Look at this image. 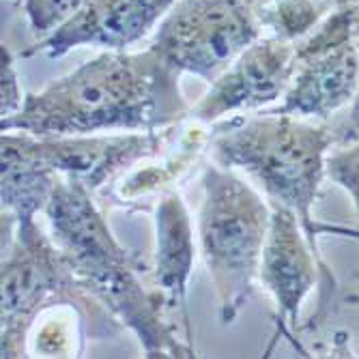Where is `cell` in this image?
<instances>
[{"label":"cell","instance_id":"obj_14","mask_svg":"<svg viewBox=\"0 0 359 359\" xmlns=\"http://www.w3.org/2000/svg\"><path fill=\"white\" fill-rule=\"evenodd\" d=\"M201 125H205V123H201ZM201 125L189 127L179 140V149L175 147V151L170 155H166L161 164L138 168L127 179H123L118 185V196L123 198V203H134V201L147 198V196L161 194L170 183L181 179V175L194 164L196 157L201 155V151L205 147H209L211 129L207 132V129Z\"/></svg>","mask_w":359,"mask_h":359},{"label":"cell","instance_id":"obj_11","mask_svg":"<svg viewBox=\"0 0 359 359\" xmlns=\"http://www.w3.org/2000/svg\"><path fill=\"white\" fill-rule=\"evenodd\" d=\"M175 3L177 0H86L67 22L28 48L24 56L46 54L58 58L86 46L127 50L153 32Z\"/></svg>","mask_w":359,"mask_h":359},{"label":"cell","instance_id":"obj_5","mask_svg":"<svg viewBox=\"0 0 359 359\" xmlns=\"http://www.w3.org/2000/svg\"><path fill=\"white\" fill-rule=\"evenodd\" d=\"M269 224V201L235 170L215 161L203 168L198 241L224 325L254 297Z\"/></svg>","mask_w":359,"mask_h":359},{"label":"cell","instance_id":"obj_8","mask_svg":"<svg viewBox=\"0 0 359 359\" xmlns=\"http://www.w3.org/2000/svg\"><path fill=\"white\" fill-rule=\"evenodd\" d=\"M297 69V46L260 35L222 72L203 100L189 110L191 121L213 125L241 112L260 110L282 100Z\"/></svg>","mask_w":359,"mask_h":359},{"label":"cell","instance_id":"obj_10","mask_svg":"<svg viewBox=\"0 0 359 359\" xmlns=\"http://www.w3.org/2000/svg\"><path fill=\"white\" fill-rule=\"evenodd\" d=\"M179 125L157 132L32 136V144L60 179L80 183L88 191H97L140 161L157 157L177 136Z\"/></svg>","mask_w":359,"mask_h":359},{"label":"cell","instance_id":"obj_23","mask_svg":"<svg viewBox=\"0 0 359 359\" xmlns=\"http://www.w3.org/2000/svg\"><path fill=\"white\" fill-rule=\"evenodd\" d=\"M359 3V0H334V9H351Z\"/></svg>","mask_w":359,"mask_h":359},{"label":"cell","instance_id":"obj_12","mask_svg":"<svg viewBox=\"0 0 359 359\" xmlns=\"http://www.w3.org/2000/svg\"><path fill=\"white\" fill-rule=\"evenodd\" d=\"M155 254H153V290L166 312L181 316L187 340L191 338L187 316V286L196 260V241L189 211L177 191L159 196L155 207Z\"/></svg>","mask_w":359,"mask_h":359},{"label":"cell","instance_id":"obj_15","mask_svg":"<svg viewBox=\"0 0 359 359\" xmlns=\"http://www.w3.org/2000/svg\"><path fill=\"white\" fill-rule=\"evenodd\" d=\"M334 11V0H258L256 15L267 35L297 43Z\"/></svg>","mask_w":359,"mask_h":359},{"label":"cell","instance_id":"obj_22","mask_svg":"<svg viewBox=\"0 0 359 359\" xmlns=\"http://www.w3.org/2000/svg\"><path fill=\"white\" fill-rule=\"evenodd\" d=\"M355 282H357V286H355V290L351 292V295L346 297V302H348V304L359 306V271H357V276H355Z\"/></svg>","mask_w":359,"mask_h":359},{"label":"cell","instance_id":"obj_16","mask_svg":"<svg viewBox=\"0 0 359 359\" xmlns=\"http://www.w3.org/2000/svg\"><path fill=\"white\" fill-rule=\"evenodd\" d=\"M76 336L88 338L80 314L72 308H56V318L43 320L35 334V351L41 357H78L82 344Z\"/></svg>","mask_w":359,"mask_h":359},{"label":"cell","instance_id":"obj_6","mask_svg":"<svg viewBox=\"0 0 359 359\" xmlns=\"http://www.w3.org/2000/svg\"><path fill=\"white\" fill-rule=\"evenodd\" d=\"M260 35L254 0H177L149 48L177 72L211 84Z\"/></svg>","mask_w":359,"mask_h":359},{"label":"cell","instance_id":"obj_13","mask_svg":"<svg viewBox=\"0 0 359 359\" xmlns=\"http://www.w3.org/2000/svg\"><path fill=\"white\" fill-rule=\"evenodd\" d=\"M60 177L35 151L32 136L3 132L0 138V203L11 226H30L46 211Z\"/></svg>","mask_w":359,"mask_h":359},{"label":"cell","instance_id":"obj_9","mask_svg":"<svg viewBox=\"0 0 359 359\" xmlns=\"http://www.w3.org/2000/svg\"><path fill=\"white\" fill-rule=\"evenodd\" d=\"M269 205L271 224L260 258L258 280L273 299L276 340L282 336L302 355H308L302 342L295 340V332H302V306L314 286H318L320 265L299 217L278 203Z\"/></svg>","mask_w":359,"mask_h":359},{"label":"cell","instance_id":"obj_7","mask_svg":"<svg viewBox=\"0 0 359 359\" xmlns=\"http://www.w3.org/2000/svg\"><path fill=\"white\" fill-rule=\"evenodd\" d=\"M295 46V76L273 110L327 121L353 104L359 90V48L353 39L351 9H334Z\"/></svg>","mask_w":359,"mask_h":359},{"label":"cell","instance_id":"obj_19","mask_svg":"<svg viewBox=\"0 0 359 359\" xmlns=\"http://www.w3.org/2000/svg\"><path fill=\"white\" fill-rule=\"evenodd\" d=\"M26 95L22 93L18 69H15V58L11 50L3 43L0 48V114L3 118H9L18 114L24 106Z\"/></svg>","mask_w":359,"mask_h":359},{"label":"cell","instance_id":"obj_18","mask_svg":"<svg viewBox=\"0 0 359 359\" xmlns=\"http://www.w3.org/2000/svg\"><path fill=\"white\" fill-rule=\"evenodd\" d=\"M327 177L346 191L359 217V138L353 142H344L336 151H330Z\"/></svg>","mask_w":359,"mask_h":359},{"label":"cell","instance_id":"obj_20","mask_svg":"<svg viewBox=\"0 0 359 359\" xmlns=\"http://www.w3.org/2000/svg\"><path fill=\"white\" fill-rule=\"evenodd\" d=\"M351 129V136L359 129V90L355 95V100L351 104V112H348V118H346V132Z\"/></svg>","mask_w":359,"mask_h":359},{"label":"cell","instance_id":"obj_2","mask_svg":"<svg viewBox=\"0 0 359 359\" xmlns=\"http://www.w3.org/2000/svg\"><path fill=\"white\" fill-rule=\"evenodd\" d=\"M334 132L323 121L299 118L286 112L267 110L256 116H233L211 127V161L222 168L250 175L269 203L295 213L318 258L320 278L316 310L302 330L314 332L332 314L338 282L318 248L323 224L312 217L320 185L327 177V157Z\"/></svg>","mask_w":359,"mask_h":359},{"label":"cell","instance_id":"obj_17","mask_svg":"<svg viewBox=\"0 0 359 359\" xmlns=\"http://www.w3.org/2000/svg\"><path fill=\"white\" fill-rule=\"evenodd\" d=\"M15 3L24 11L30 30L39 39H46L67 22L86 0H15Z\"/></svg>","mask_w":359,"mask_h":359},{"label":"cell","instance_id":"obj_1","mask_svg":"<svg viewBox=\"0 0 359 359\" xmlns=\"http://www.w3.org/2000/svg\"><path fill=\"white\" fill-rule=\"evenodd\" d=\"M189 110L181 72L153 48L106 50L39 93H28L22 110L0 121V129L39 138L157 132L183 123Z\"/></svg>","mask_w":359,"mask_h":359},{"label":"cell","instance_id":"obj_21","mask_svg":"<svg viewBox=\"0 0 359 359\" xmlns=\"http://www.w3.org/2000/svg\"><path fill=\"white\" fill-rule=\"evenodd\" d=\"M351 28H353V39L359 48V3L351 7Z\"/></svg>","mask_w":359,"mask_h":359},{"label":"cell","instance_id":"obj_4","mask_svg":"<svg viewBox=\"0 0 359 359\" xmlns=\"http://www.w3.org/2000/svg\"><path fill=\"white\" fill-rule=\"evenodd\" d=\"M3 302H0V357H28V340L35 323L54 308L80 314L93 340H108L125 330L118 318L97 299L74 273L69 260L35 222L13 226L11 245L3 256Z\"/></svg>","mask_w":359,"mask_h":359},{"label":"cell","instance_id":"obj_3","mask_svg":"<svg viewBox=\"0 0 359 359\" xmlns=\"http://www.w3.org/2000/svg\"><path fill=\"white\" fill-rule=\"evenodd\" d=\"M43 215L52 241L69 260L74 273L138 338L144 357H196L189 342L179 340L168 323L159 295L142 284L144 267L114 237L93 191L60 179Z\"/></svg>","mask_w":359,"mask_h":359}]
</instances>
